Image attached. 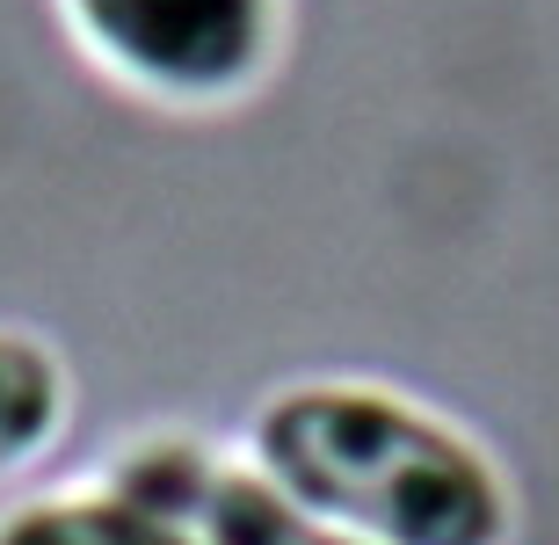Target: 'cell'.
I'll return each mask as SVG.
<instances>
[{"label":"cell","instance_id":"cell-1","mask_svg":"<svg viewBox=\"0 0 559 545\" xmlns=\"http://www.w3.org/2000/svg\"><path fill=\"white\" fill-rule=\"evenodd\" d=\"M248 465L364 545H509L501 465L436 407L371 378H298L248 422Z\"/></svg>","mask_w":559,"mask_h":545},{"label":"cell","instance_id":"cell-2","mask_svg":"<svg viewBox=\"0 0 559 545\" xmlns=\"http://www.w3.org/2000/svg\"><path fill=\"white\" fill-rule=\"evenodd\" d=\"M59 22L103 81L175 117L248 103L284 51V0H59Z\"/></svg>","mask_w":559,"mask_h":545},{"label":"cell","instance_id":"cell-3","mask_svg":"<svg viewBox=\"0 0 559 545\" xmlns=\"http://www.w3.org/2000/svg\"><path fill=\"white\" fill-rule=\"evenodd\" d=\"M0 545H204L197 524L145 509L124 487H81V495H37L0 517Z\"/></svg>","mask_w":559,"mask_h":545},{"label":"cell","instance_id":"cell-4","mask_svg":"<svg viewBox=\"0 0 559 545\" xmlns=\"http://www.w3.org/2000/svg\"><path fill=\"white\" fill-rule=\"evenodd\" d=\"M182 524H197L204 545H364V538H349V531L306 517V509L290 502L284 487H270L254 465H218V459L204 465Z\"/></svg>","mask_w":559,"mask_h":545},{"label":"cell","instance_id":"cell-5","mask_svg":"<svg viewBox=\"0 0 559 545\" xmlns=\"http://www.w3.org/2000/svg\"><path fill=\"white\" fill-rule=\"evenodd\" d=\"M73 415V378L59 349L22 328H0V481H15L66 437Z\"/></svg>","mask_w":559,"mask_h":545}]
</instances>
